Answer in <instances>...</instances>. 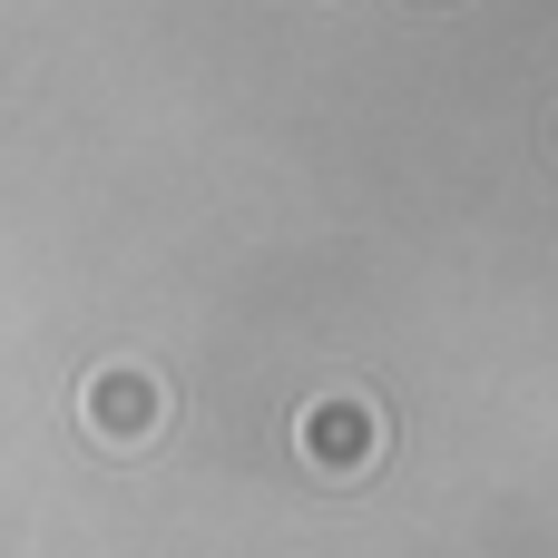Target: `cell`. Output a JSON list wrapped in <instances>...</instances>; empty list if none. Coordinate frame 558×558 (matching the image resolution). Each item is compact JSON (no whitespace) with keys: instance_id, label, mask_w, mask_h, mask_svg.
I'll use <instances>...</instances> for the list:
<instances>
[{"instance_id":"6da1fadb","label":"cell","mask_w":558,"mask_h":558,"mask_svg":"<svg viewBox=\"0 0 558 558\" xmlns=\"http://www.w3.org/2000/svg\"><path fill=\"white\" fill-rule=\"evenodd\" d=\"M294 451H304V471H324V481H363V471L383 461V412H373V392H324V402H304Z\"/></svg>"},{"instance_id":"7a4b0ae2","label":"cell","mask_w":558,"mask_h":558,"mask_svg":"<svg viewBox=\"0 0 558 558\" xmlns=\"http://www.w3.org/2000/svg\"><path fill=\"white\" fill-rule=\"evenodd\" d=\"M157 412H167V392H157V373H137V363H108V373L78 383V422H88L108 451H137V441L157 432Z\"/></svg>"},{"instance_id":"3957f363","label":"cell","mask_w":558,"mask_h":558,"mask_svg":"<svg viewBox=\"0 0 558 558\" xmlns=\"http://www.w3.org/2000/svg\"><path fill=\"white\" fill-rule=\"evenodd\" d=\"M549 147H558V118H549Z\"/></svg>"}]
</instances>
